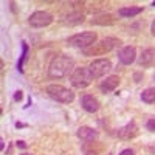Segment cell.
Returning a JSON list of instances; mask_svg holds the SVG:
<instances>
[{
  "label": "cell",
  "instance_id": "1",
  "mask_svg": "<svg viewBox=\"0 0 155 155\" xmlns=\"http://www.w3.org/2000/svg\"><path fill=\"white\" fill-rule=\"evenodd\" d=\"M74 70V61L68 56H56L51 61L50 67H48V74L53 79H61V78H65L68 74H71Z\"/></svg>",
  "mask_w": 155,
  "mask_h": 155
},
{
  "label": "cell",
  "instance_id": "2",
  "mask_svg": "<svg viewBox=\"0 0 155 155\" xmlns=\"http://www.w3.org/2000/svg\"><path fill=\"white\" fill-rule=\"evenodd\" d=\"M121 45V41L116 37H104L101 39L99 42L93 44L92 47H88L85 50H82V54L84 56H98V54H104L109 53V51L118 48Z\"/></svg>",
  "mask_w": 155,
  "mask_h": 155
},
{
  "label": "cell",
  "instance_id": "3",
  "mask_svg": "<svg viewBox=\"0 0 155 155\" xmlns=\"http://www.w3.org/2000/svg\"><path fill=\"white\" fill-rule=\"evenodd\" d=\"M47 95L54 99L58 102H62V104H70V102L74 101V93L71 92L70 88L59 85V84H51L47 87Z\"/></svg>",
  "mask_w": 155,
  "mask_h": 155
},
{
  "label": "cell",
  "instance_id": "4",
  "mask_svg": "<svg viewBox=\"0 0 155 155\" xmlns=\"http://www.w3.org/2000/svg\"><path fill=\"white\" fill-rule=\"evenodd\" d=\"M98 41V34L93 33V31H85V33H79V34H74L71 37H68L67 44L70 47H74V48H81V50H85L88 47H92L93 44H96Z\"/></svg>",
  "mask_w": 155,
  "mask_h": 155
},
{
  "label": "cell",
  "instance_id": "5",
  "mask_svg": "<svg viewBox=\"0 0 155 155\" xmlns=\"http://www.w3.org/2000/svg\"><path fill=\"white\" fill-rule=\"evenodd\" d=\"M93 79L95 78L92 76V73H90L87 67H78L70 74V82L74 88H85L92 84Z\"/></svg>",
  "mask_w": 155,
  "mask_h": 155
},
{
  "label": "cell",
  "instance_id": "6",
  "mask_svg": "<svg viewBox=\"0 0 155 155\" xmlns=\"http://www.w3.org/2000/svg\"><path fill=\"white\" fill-rule=\"evenodd\" d=\"M88 70L95 79H99V78L106 76L112 70V62L109 59H95L88 65Z\"/></svg>",
  "mask_w": 155,
  "mask_h": 155
},
{
  "label": "cell",
  "instance_id": "7",
  "mask_svg": "<svg viewBox=\"0 0 155 155\" xmlns=\"http://www.w3.org/2000/svg\"><path fill=\"white\" fill-rule=\"evenodd\" d=\"M28 22L33 28H45L53 23V16L47 11H34L30 16Z\"/></svg>",
  "mask_w": 155,
  "mask_h": 155
},
{
  "label": "cell",
  "instance_id": "8",
  "mask_svg": "<svg viewBox=\"0 0 155 155\" xmlns=\"http://www.w3.org/2000/svg\"><path fill=\"white\" fill-rule=\"evenodd\" d=\"M138 135H140V127L135 121L127 123L126 126L120 127L118 130H116V137L121 138V140H134Z\"/></svg>",
  "mask_w": 155,
  "mask_h": 155
},
{
  "label": "cell",
  "instance_id": "9",
  "mask_svg": "<svg viewBox=\"0 0 155 155\" xmlns=\"http://www.w3.org/2000/svg\"><path fill=\"white\" fill-rule=\"evenodd\" d=\"M137 59V50L135 47H123L120 51H118V61L123 64V65H130V64H134Z\"/></svg>",
  "mask_w": 155,
  "mask_h": 155
},
{
  "label": "cell",
  "instance_id": "10",
  "mask_svg": "<svg viewBox=\"0 0 155 155\" xmlns=\"http://www.w3.org/2000/svg\"><path fill=\"white\" fill-rule=\"evenodd\" d=\"M76 137L79 138L81 141H84V143H88V141H95V140H98L99 134H98V130H95L93 127L81 126V127L76 130Z\"/></svg>",
  "mask_w": 155,
  "mask_h": 155
},
{
  "label": "cell",
  "instance_id": "11",
  "mask_svg": "<svg viewBox=\"0 0 155 155\" xmlns=\"http://www.w3.org/2000/svg\"><path fill=\"white\" fill-rule=\"evenodd\" d=\"M120 84H121L120 76L112 74V76H107L104 81H101V84H99V90H101L102 93H110V92H113V90L118 88Z\"/></svg>",
  "mask_w": 155,
  "mask_h": 155
},
{
  "label": "cell",
  "instance_id": "12",
  "mask_svg": "<svg viewBox=\"0 0 155 155\" xmlns=\"http://www.w3.org/2000/svg\"><path fill=\"white\" fill-rule=\"evenodd\" d=\"M138 65L143 68H150L155 65V48H146L138 56Z\"/></svg>",
  "mask_w": 155,
  "mask_h": 155
},
{
  "label": "cell",
  "instance_id": "13",
  "mask_svg": "<svg viewBox=\"0 0 155 155\" xmlns=\"http://www.w3.org/2000/svg\"><path fill=\"white\" fill-rule=\"evenodd\" d=\"M81 106H82V109L87 113H96L99 110V107H101L99 101L93 95H84L81 98Z\"/></svg>",
  "mask_w": 155,
  "mask_h": 155
},
{
  "label": "cell",
  "instance_id": "14",
  "mask_svg": "<svg viewBox=\"0 0 155 155\" xmlns=\"http://www.w3.org/2000/svg\"><path fill=\"white\" fill-rule=\"evenodd\" d=\"M102 150H104V146H102L99 141H88V143L82 144V152L84 155H101Z\"/></svg>",
  "mask_w": 155,
  "mask_h": 155
},
{
  "label": "cell",
  "instance_id": "15",
  "mask_svg": "<svg viewBox=\"0 0 155 155\" xmlns=\"http://www.w3.org/2000/svg\"><path fill=\"white\" fill-rule=\"evenodd\" d=\"M141 12H143V8L141 6H124V8L118 9V16L123 19H132V17L141 14Z\"/></svg>",
  "mask_w": 155,
  "mask_h": 155
},
{
  "label": "cell",
  "instance_id": "16",
  "mask_svg": "<svg viewBox=\"0 0 155 155\" xmlns=\"http://www.w3.org/2000/svg\"><path fill=\"white\" fill-rule=\"evenodd\" d=\"M116 22V19L112 16V14H104V16H99V17H96V19H93L92 20V23H95V25H113Z\"/></svg>",
  "mask_w": 155,
  "mask_h": 155
},
{
  "label": "cell",
  "instance_id": "17",
  "mask_svg": "<svg viewBox=\"0 0 155 155\" xmlns=\"http://www.w3.org/2000/svg\"><path fill=\"white\" fill-rule=\"evenodd\" d=\"M141 99H143L146 104H153V102H155V87L146 88L144 92L141 93Z\"/></svg>",
  "mask_w": 155,
  "mask_h": 155
},
{
  "label": "cell",
  "instance_id": "18",
  "mask_svg": "<svg viewBox=\"0 0 155 155\" xmlns=\"http://www.w3.org/2000/svg\"><path fill=\"white\" fill-rule=\"evenodd\" d=\"M67 19H68L67 20L68 25H78V23L84 22V14H81V12H73V14H70Z\"/></svg>",
  "mask_w": 155,
  "mask_h": 155
},
{
  "label": "cell",
  "instance_id": "19",
  "mask_svg": "<svg viewBox=\"0 0 155 155\" xmlns=\"http://www.w3.org/2000/svg\"><path fill=\"white\" fill-rule=\"evenodd\" d=\"M22 48H23V53H22L20 61H19V64H17L19 71H23V62H25V59H27V54H28V45H27V42H22Z\"/></svg>",
  "mask_w": 155,
  "mask_h": 155
},
{
  "label": "cell",
  "instance_id": "20",
  "mask_svg": "<svg viewBox=\"0 0 155 155\" xmlns=\"http://www.w3.org/2000/svg\"><path fill=\"white\" fill-rule=\"evenodd\" d=\"M146 129H147L149 132H155V118L147 120V123H146Z\"/></svg>",
  "mask_w": 155,
  "mask_h": 155
},
{
  "label": "cell",
  "instance_id": "21",
  "mask_svg": "<svg viewBox=\"0 0 155 155\" xmlns=\"http://www.w3.org/2000/svg\"><path fill=\"white\" fill-rule=\"evenodd\" d=\"M120 155H135V152H134V149H124L120 152Z\"/></svg>",
  "mask_w": 155,
  "mask_h": 155
},
{
  "label": "cell",
  "instance_id": "22",
  "mask_svg": "<svg viewBox=\"0 0 155 155\" xmlns=\"http://www.w3.org/2000/svg\"><path fill=\"white\" fill-rule=\"evenodd\" d=\"M16 146L17 147H20V149H27V144H25V141H16Z\"/></svg>",
  "mask_w": 155,
  "mask_h": 155
},
{
  "label": "cell",
  "instance_id": "23",
  "mask_svg": "<svg viewBox=\"0 0 155 155\" xmlns=\"http://www.w3.org/2000/svg\"><path fill=\"white\" fill-rule=\"evenodd\" d=\"M150 33H152V36L155 37V19H153V22H152V25H150Z\"/></svg>",
  "mask_w": 155,
  "mask_h": 155
},
{
  "label": "cell",
  "instance_id": "24",
  "mask_svg": "<svg viewBox=\"0 0 155 155\" xmlns=\"http://www.w3.org/2000/svg\"><path fill=\"white\" fill-rule=\"evenodd\" d=\"M14 99H16V101H20V99H22V92H16Z\"/></svg>",
  "mask_w": 155,
  "mask_h": 155
},
{
  "label": "cell",
  "instance_id": "25",
  "mask_svg": "<svg viewBox=\"0 0 155 155\" xmlns=\"http://www.w3.org/2000/svg\"><path fill=\"white\" fill-rule=\"evenodd\" d=\"M20 155H33V153H27V152H25V153H20Z\"/></svg>",
  "mask_w": 155,
  "mask_h": 155
},
{
  "label": "cell",
  "instance_id": "26",
  "mask_svg": "<svg viewBox=\"0 0 155 155\" xmlns=\"http://www.w3.org/2000/svg\"><path fill=\"white\" fill-rule=\"evenodd\" d=\"M152 6H155V2H153V3H152Z\"/></svg>",
  "mask_w": 155,
  "mask_h": 155
}]
</instances>
